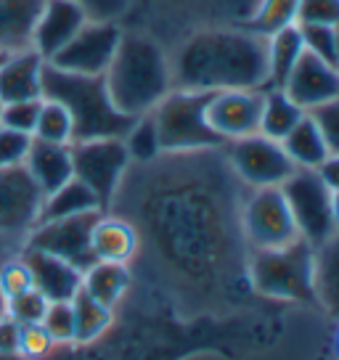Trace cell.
<instances>
[{
	"label": "cell",
	"mask_w": 339,
	"mask_h": 360,
	"mask_svg": "<svg viewBox=\"0 0 339 360\" xmlns=\"http://www.w3.org/2000/svg\"><path fill=\"white\" fill-rule=\"evenodd\" d=\"M0 360H27L22 352H0Z\"/></svg>",
	"instance_id": "obj_46"
},
{
	"label": "cell",
	"mask_w": 339,
	"mask_h": 360,
	"mask_svg": "<svg viewBox=\"0 0 339 360\" xmlns=\"http://www.w3.org/2000/svg\"><path fill=\"white\" fill-rule=\"evenodd\" d=\"M281 191L294 214L300 238H305L310 247L324 244L337 231L331 220V191L316 169H294L281 183Z\"/></svg>",
	"instance_id": "obj_11"
},
{
	"label": "cell",
	"mask_w": 339,
	"mask_h": 360,
	"mask_svg": "<svg viewBox=\"0 0 339 360\" xmlns=\"http://www.w3.org/2000/svg\"><path fill=\"white\" fill-rule=\"evenodd\" d=\"M281 146L297 169H316L318 165L328 157L326 141H324V135H321L316 120H313L310 114H305V117L286 133V138L281 141Z\"/></svg>",
	"instance_id": "obj_27"
},
{
	"label": "cell",
	"mask_w": 339,
	"mask_h": 360,
	"mask_svg": "<svg viewBox=\"0 0 339 360\" xmlns=\"http://www.w3.org/2000/svg\"><path fill=\"white\" fill-rule=\"evenodd\" d=\"M40 323L51 334L53 345H75V310H72V302H51Z\"/></svg>",
	"instance_id": "obj_33"
},
{
	"label": "cell",
	"mask_w": 339,
	"mask_h": 360,
	"mask_svg": "<svg viewBox=\"0 0 339 360\" xmlns=\"http://www.w3.org/2000/svg\"><path fill=\"white\" fill-rule=\"evenodd\" d=\"M19 334L22 323L13 321L8 313L0 315V352H19Z\"/></svg>",
	"instance_id": "obj_43"
},
{
	"label": "cell",
	"mask_w": 339,
	"mask_h": 360,
	"mask_svg": "<svg viewBox=\"0 0 339 360\" xmlns=\"http://www.w3.org/2000/svg\"><path fill=\"white\" fill-rule=\"evenodd\" d=\"M75 3H79L91 19L101 22H117L130 6V0H75Z\"/></svg>",
	"instance_id": "obj_42"
},
{
	"label": "cell",
	"mask_w": 339,
	"mask_h": 360,
	"mask_svg": "<svg viewBox=\"0 0 339 360\" xmlns=\"http://www.w3.org/2000/svg\"><path fill=\"white\" fill-rule=\"evenodd\" d=\"M46 0H0V53L32 48V32Z\"/></svg>",
	"instance_id": "obj_22"
},
{
	"label": "cell",
	"mask_w": 339,
	"mask_h": 360,
	"mask_svg": "<svg viewBox=\"0 0 339 360\" xmlns=\"http://www.w3.org/2000/svg\"><path fill=\"white\" fill-rule=\"evenodd\" d=\"M268 342V326L255 318H186L162 304L154 310L114 313L103 337L88 345H56L43 360H191L199 355L238 360Z\"/></svg>",
	"instance_id": "obj_2"
},
{
	"label": "cell",
	"mask_w": 339,
	"mask_h": 360,
	"mask_svg": "<svg viewBox=\"0 0 339 360\" xmlns=\"http://www.w3.org/2000/svg\"><path fill=\"white\" fill-rule=\"evenodd\" d=\"M130 157L122 138H93L72 143V169L75 178L88 186L106 212L130 169Z\"/></svg>",
	"instance_id": "obj_8"
},
{
	"label": "cell",
	"mask_w": 339,
	"mask_h": 360,
	"mask_svg": "<svg viewBox=\"0 0 339 360\" xmlns=\"http://www.w3.org/2000/svg\"><path fill=\"white\" fill-rule=\"evenodd\" d=\"M32 138L48 141V143H72L75 124H72V114L67 112V106L53 101V98H43Z\"/></svg>",
	"instance_id": "obj_31"
},
{
	"label": "cell",
	"mask_w": 339,
	"mask_h": 360,
	"mask_svg": "<svg viewBox=\"0 0 339 360\" xmlns=\"http://www.w3.org/2000/svg\"><path fill=\"white\" fill-rule=\"evenodd\" d=\"M133 289V273L122 262H101L96 259L91 268L82 270V292H88L93 300L117 310L127 300Z\"/></svg>",
	"instance_id": "obj_23"
},
{
	"label": "cell",
	"mask_w": 339,
	"mask_h": 360,
	"mask_svg": "<svg viewBox=\"0 0 339 360\" xmlns=\"http://www.w3.org/2000/svg\"><path fill=\"white\" fill-rule=\"evenodd\" d=\"M32 135L0 124V167H19L30 154Z\"/></svg>",
	"instance_id": "obj_39"
},
{
	"label": "cell",
	"mask_w": 339,
	"mask_h": 360,
	"mask_svg": "<svg viewBox=\"0 0 339 360\" xmlns=\"http://www.w3.org/2000/svg\"><path fill=\"white\" fill-rule=\"evenodd\" d=\"M122 30L117 22H101V19H88L82 24L72 40H69L48 64L72 75H91V77H103L109 69L117 45H120Z\"/></svg>",
	"instance_id": "obj_12"
},
{
	"label": "cell",
	"mask_w": 339,
	"mask_h": 360,
	"mask_svg": "<svg viewBox=\"0 0 339 360\" xmlns=\"http://www.w3.org/2000/svg\"><path fill=\"white\" fill-rule=\"evenodd\" d=\"M24 167L32 175V180L40 186L43 193L56 191L67 180L75 178L72 169V143H48L32 138L30 154L24 159Z\"/></svg>",
	"instance_id": "obj_21"
},
{
	"label": "cell",
	"mask_w": 339,
	"mask_h": 360,
	"mask_svg": "<svg viewBox=\"0 0 339 360\" xmlns=\"http://www.w3.org/2000/svg\"><path fill=\"white\" fill-rule=\"evenodd\" d=\"M85 212H103L96 193L82 186L77 178L67 180L64 186H58L56 191H51L43 196L40 204V214L37 223H51V220H64V217H75V214Z\"/></svg>",
	"instance_id": "obj_24"
},
{
	"label": "cell",
	"mask_w": 339,
	"mask_h": 360,
	"mask_svg": "<svg viewBox=\"0 0 339 360\" xmlns=\"http://www.w3.org/2000/svg\"><path fill=\"white\" fill-rule=\"evenodd\" d=\"M260 112L262 90H220L210 96L207 124L223 143H231L260 130Z\"/></svg>",
	"instance_id": "obj_15"
},
{
	"label": "cell",
	"mask_w": 339,
	"mask_h": 360,
	"mask_svg": "<svg viewBox=\"0 0 339 360\" xmlns=\"http://www.w3.org/2000/svg\"><path fill=\"white\" fill-rule=\"evenodd\" d=\"M331 220H334V228L339 231V191L331 193Z\"/></svg>",
	"instance_id": "obj_45"
},
{
	"label": "cell",
	"mask_w": 339,
	"mask_h": 360,
	"mask_svg": "<svg viewBox=\"0 0 339 360\" xmlns=\"http://www.w3.org/2000/svg\"><path fill=\"white\" fill-rule=\"evenodd\" d=\"M241 231H244L249 249L286 247L300 238L281 186L249 188L241 202Z\"/></svg>",
	"instance_id": "obj_9"
},
{
	"label": "cell",
	"mask_w": 339,
	"mask_h": 360,
	"mask_svg": "<svg viewBox=\"0 0 339 360\" xmlns=\"http://www.w3.org/2000/svg\"><path fill=\"white\" fill-rule=\"evenodd\" d=\"M27 289H32V276H30V268L22 257L16 259H6L0 265V297L3 302H8L13 297L24 294Z\"/></svg>",
	"instance_id": "obj_36"
},
{
	"label": "cell",
	"mask_w": 339,
	"mask_h": 360,
	"mask_svg": "<svg viewBox=\"0 0 339 360\" xmlns=\"http://www.w3.org/2000/svg\"><path fill=\"white\" fill-rule=\"evenodd\" d=\"M281 90L302 112H313L321 103L339 98V69L305 51L292 75L283 79Z\"/></svg>",
	"instance_id": "obj_16"
},
{
	"label": "cell",
	"mask_w": 339,
	"mask_h": 360,
	"mask_svg": "<svg viewBox=\"0 0 339 360\" xmlns=\"http://www.w3.org/2000/svg\"><path fill=\"white\" fill-rule=\"evenodd\" d=\"M172 67V85L181 90H265V37L247 27H212L186 37Z\"/></svg>",
	"instance_id": "obj_3"
},
{
	"label": "cell",
	"mask_w": 339,
	"mask_h": 360,
	"mask_svg": "<svg viewBox=\"0 0 339 360\" xmlns=\"http://www.w3.org/2000/svg\"><path fill=\"white\" fill-rule=\"evenodd\" d=\"M334 67H337V69H339V48H337V64H334Z\"/></svg>",
	"instance_id": "obj_48"
},
{
	"label": "cell",
	"mask_w": 339,
	"mask_h": 360,
	"mask_svg": "<svg viewBox=\"0 0 339 360\" xmlns=\"http://www.w3.org/2000/svg\"><path fill=\"white\" fill-rule=\"evenodd\" d=\"M212 93L202 90L172 88L162 101L151 109L157 124L162 154H193L223 148L226 143L207 124V103Z\"/></svg>",
	"instance_id": "obj_7"
},
{
	"label": "cell",
	"mask_w": 339,
	"mask_h": 360,
	"mask_svg": "<svg viewBox=\"0 0 339 360\" xmlns=\"http://www.w3.org/2000/svg\"><path fill=\"white\" fill-rule=\"evenodd\" d=\"M6 56H8V53H0V64H3V58H6Z\"/></svg>",
	"instance_id": "obj_49"
},
{
	"label": "cell",
	"mask_w": 339,
	"mask_h": 360,
	"mask_svg": "<svg viewBox=\"0 0 339 360\" xmlns=\"http://www.w3.org/2000/svg\"><path fill=\"white\" fill-rule=\"evenodd\" d=\"M297 11H300V0H255V6L247 13L241 27L268 37V34L281 32L286 27H294Z\"/></svg>",
	"instance_id": "obj_30"
},
{
	"label": "cell",
	"mask_w": 339,
	"mask_h": 360,
	"mask_svg": "<svg viewBox=\"0 0 339 360\" xmlns=\"http://www.w3.org/2000/svg\"><path fill=\"white\" fill-rule=\"evenodd\" d=\"M307 114L316 120L318 130H321L324 141H326L328 154H339V98L321 103L318 109H313V112Z\"/></svg>",
	"instance_id": "obj_41"
},
{
	"label": "cell",
	"mask_w": 339,
	"mask_h": 360,
	"mask_svg": "<svg viewBox=\"0 0 339 360\" xmlns=\"http://www.w3.org/2000/svg\"><path fill=\"white\" fill-rule=\"evenodd\" d=\"M307 112H302L281 88H265L262 90V112L257 133H262L265 138H273V141H283L286 133Z\"/></svg>",
	"instance_id": "obj_28"
},
{
	"label": "cell",
	"mask_w": 339,
	"mask_h": 360,
	"mask_svg": "<svg viewBox=\"0 0 339 360\" xmlns=\"http://www.w3.org/2000/svg\"><path fill=\"white\" fill-rule=\"evenodd\" d=\"M297 24L305 27H334L339 30V0H300Z\"/></svg>",
	"instance_id": "obj_37"
},
{
	"label": "cell",
	"mask_w": 339,
	"mask_h": 360,
	"mask_svg": "<svg viewBox=\"0 0 339 360\" xmlns=\"http://www.w3.org/2000/svg\"><path fill=\"white\" fill-rule=\"evenodd\" d=\"M316 247L297 238L286 247L252 249L247 259V278L252 292L276 302L316 304Z\"/></svg>",
	"instance_id": "obj_6"
},
{
	"label": "cell",
	"mask_w": 339,
	"mask_h": 360,
	"mask_svg": "<svg viewBox=\"0 0 339 360\" xmlns=\"http://www.w3.org/2000/svg\"><path fill=\"white\" fill-rule=\"evenodd\" d=\"M223 148L167 154L172 165L157 167L138 204V241L151 249L167 273L181 304L193 315H212L252 289L247 278L249 244L241 231L238 186Z\"/></svg>",
	"instance_id": "obj_1"
},
{
	"label": "cell",
	"mask_w": 339,
	"mask_h": 360,
	"mask_svg": "<svg viewBox=\"0 0 339 360\" xmlns=\"http://www.w3.org/2000/svg\"><path fill=\"white\" fill-rule=\"evenodd\" d=\"M40 101L43 98L3 103V109H0V124L3 127H11V130H19V133L32 135L34 122H37V112H40Z\"/></svg>",
	"instance_id": "obj_38"
},
{
	"label": "cell",
	"mask_w": 339,
	"mask_h": 360,
	"mask_svg": "<svg viewBox=\"0 0 339 360\" xmlns=\"http://www.w3.org/2000/svg\"><path fill=\"white\" fill-rule=\"evenodd\" d=\"M6 313V302H3V297H0V315Z\"/></svg>",
	"instance_id": "obj_47"
},
{
	"label": "cell",
	"mask_w": 339,
	"mask_h": 360,
	"mask_svg": "<svg viewBox=\"0 0 339 360\" xmlns=\"http://www.w3.org/2000/svg\"><path fill=\"white\" fill-rule=\"evenodd\" d=\"M91 249L93 257L101 259V262L130 265L136 259L138 249H141V241H138L136 228H133V223L127 217L101 212V217L93 225Z\"/></svg>",
	"instance_id": "obj_20"
},
{
	"label": "cell",
	"mask_w": 339,
	"mask_h": 360,
	"mask_svg": "<svg viewBox=\"0 0 339 360\" xmlns=\"http://www.w3.org/2000/svg\"><path fill=\"white\" fill-rule=\"evenodd\" d=\"M22 259L30 268L32 286L48 302H72L75 294L82 289V270L75 268L67 259L32 247L24 249Z\"/></svg>",
	"instance_id": "obj_18"
},
{
	"label": "cell",
	"mask_w": 339,
	"mask_h": 360,
	"mask_svg": "<svg viewBox=\"0 0 339 360\" xmlns=\"http://www.w3.org/2000/svg\"><path fill=\"white\" fill-rule=\"evenodd\" d=\"M122 141L133 165H148V162L162 157V143H159V133L151 112L143 114V117H136Z\"/></svg>",
	"instance_id": "obj_32"
},
{
	"label": "cell",
	"mask_w": 339,
	"mask_h": 360,
	"mask_svg": "<svg viewBox=\"0 0 339 360\" xmlns=\"http://www.w3.org/2000/svg\"><path fill=\"white\" fill-rule=\"evenodd\" d=\"M46 193L24 165L0 167V233H30Z\"/></svg>",
	"instance_id": "obj_14"
},
{
	"label": "cell",
	"mask_w": 339,
	"mask_h": 360,
	"mask_svg": "<svg viewBox=\"0 0 339 360\" xmlns=\"http://www.w3.org/2000/svg\"><path fill=\"white\" fill-rule=\"evenodd\" d=\"M223 154L228 159V167L234 169L247 188H271L281 186L292 175L294 165L286 157L281 141L265 138L262 133H252L247 138H236L223 146Z\"/></svg>",
	"instance_id": "obj_10"
},
{
	"label": "cell",
	"mask_w": 339,
	"mask_h": 360,
	"mask_svg": "<svg viewBox=\"0 0 339 360\" xmlns=\"http://www.w3.org/2000/svg\"><path fill=\"white\" fill-rule=\"evenodd\" d=\"M48 304L51 302L32 286V289H27L19 297L8 300L6 302V313L11 315L13 321H19V323H40L48 310Z\"/></svg>",
	"instance_id": "obj_35"
},
{
	"label": "cell",
	"mask_w": 339,
	"mask_h": 360,
	"mask_svg": "<svg viewBox=\"0 0 339 360\" xmlns=\"http://www.w3.org/2000/svg\"><path fill=\"white\" fill-rule=\"evenodd\" d=\"M0 109H3V101H0Z\"/></svg>",
	"instance_id": "obj_51"
},
{
	"label": "cell",
	"mask_w": 339,
	"mask_h": 360,
	"mask_svg": "<svg viewBox=\"0 0 339 360\" xmlns=\"http://www.w3.org/2000/svg\"><path fill=\"white\" fill-rule=\"evenodd\" d=\"M300 32H302V43H305L307 53L324 58L328 64H337L339 30H334V27H313V24H305V27H300Z\"/></svg>",
	"instance_id": "obj_34"
},
{
	"label": "cell",
	"mask_w": 339,
	"mask_h": 360,
	"mask_svg": "<svg viewBox=\"0 0 339 360\" xmlns=\"http://www.w3.org/2000/svg\"><path fill=\"white\" fill-rule=\"evenodd\" d=\"M46 58L34 48L8 53L0 64V101H34L43 98V72Z\"/></svg>",
	"instance_id": "obj_19"
},
{
	"label": "cell",
	"mask_w": 339,
	"mask_h": 360,
	"mask_svg": "<svg viewBox=\"0 0 339 360\" xmlns=\"http://www.w3.org/2000/svg\"><path fill=\"white\" fill-rule=\"evenodd\" d=\"M103 82L114 106L133 120L148 114L175 88L167 53L154 37L141 32H122Z\"/></svg>",
	"instance_id": "obj_4"
},
{
	"label": "cell",
	"mask_w": 339,
	"mask_h": 360,
	"mask_svg": "<svg viewBox=\"0 0 339 360\" xmlns=\"http://www.w3.org/2000/svg\"><path fill=\"white\" fill-rule=\"evenodd\" d=\"M337 352H339V334H337Z\"/></svg>",
	"instance_id": "obj_50"
},
{
	"label": "cell",
	"mask_w": 339,
	"mask_h": 360,
	"mask_svg": "<svg viewBox=\"0 0 339 360\" xmlns=\"http://www.w3.org/2000/svg\"><path fill=\"white\" fill-rule=\"evenodd\" d=\"M91 16L75 0H46L32 32V48L46 58H53L64 45L82 30Z\"/></svg>",
	"instance_id": "obj_17"
},
{
	"label": "cell",
	"mask_w": 339,
	"mask_h": 360,
	"mask_svg": "<svg viewBox=\"0 0 339 360\" xmlns=\"http://www.w3.org/2000/svg\"><path fill=\"white\" fill-rule=\"evenodd\" d=\"M43 98H53L67 106L75 124L72 143L93 141V138H124L133 124V117H127L114 106L103 77L72 75L46 64Z\"/></svg>",
	"instance_id": "obj_5"
},
{
	"label": "cell",
	"mask_w": 339,
	"mask_h": 360,
	"mask_svg": "<svg viewBox=\"0 0 339 360\" xmlns=\"http://www.w3.org/2000/svg\"><path fill=\"white\" fill-rule=\"evenodd\" d=\"M56 347L53 339L48 334L43 323H22V334H19V352L27 360H43Z\"/></svg>",
	"instance_id": "obj_40"
},
{
	"label": "cell",
	"mask_w": 339,
	"mask_h": 360,
	"mask_svg": "<svg viewBox=\"0 0 339 360\" xmlns=\"http://www.w3.org/2000/svg\"><path fill=\"white\" fill-rule=\"evenodd\" d=\"M265 53H268V88H281L283 79L292 75V69L297 67V61L305 53L300 24L268 34L265 37Z\"/></svg>",
	"instance_id": "obj_26"
},
{
	"label": "cell",
	"mask_w": 339,
	"mask_h": 360,
	"mask_svg": "<svg viewBox=\"0 0 339 360\" xmlns=\"http://www.w3.org/2000/svg\"><path fill=\"white\" fill-rule=\"evenodd\" d=\"M316 304L339 321V231L316 247Z\"/></svg>",
	"instance_id": "obj_25"
},
{
	"label": "cell",
	"mask_w": 339,
	"mask_h": 360,
	"mask_svg": "<svg viewBox=\"0 0 339 360\" xmlns=\"http://www.w3.org/2000/svg\"><path fill=\"white\" fill-rule=\"evenodd\" d=\"M72 310H75V345H88V342L103 337L106 328L112 326L114 313H117L98 300H93L91 294L82 292V289L75 294Z\"/></svg>",
	"instance_id": "obj_29"
},
{
	"label": "cell",
	"mask_w": 339,
	"mask_h": 360,
	"mask_svg": "<svg viewBox=\"0 0 339 360\" xmlns=\"http://www.w3.org/2000/svg\"><path fill=\"white\" fill-rule=\"evenodd\" d=\"M316 172L318 178L324 180V186H326L328 191H339V154H328L316 167Z\"/></svg>",
	"instance_id": "obj_44"
},
{
	"label": "cell",
	"mask_w": 339,
	"mask_h": 360,
	"mask_svg": "<svg viewBox=\"0 0 339 360\" xmlns=\"http://www.w3.org/2000/svg\"><path fill=\"white\" fill-rule=\"evenodd\" d=\"M101 212H85L64 220H51V223H37L27 233V247L56 255V257L72 262L75 268L88 270L96 262L91 249V233L96 220Z\"/></svg>",
	"instance_id": "obj_13"
}]
</instances>
